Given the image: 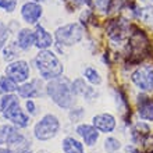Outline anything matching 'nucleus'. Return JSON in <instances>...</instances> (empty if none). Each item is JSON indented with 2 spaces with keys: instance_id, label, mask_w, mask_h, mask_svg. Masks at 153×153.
<instances>
[{
  "instance_id": "obj_3",
  "label": "nucleus",
  "mask_w": 153,
  "mask_h": 153,
  "mask_svg": "<svg viewBox=\"0 0 153 153\" xmlns=\"http://www.w3.org/2000/svg\"><path fill=\"white\" fill-rule=\"evenodd\" d=\"M60 129V121L54 114H46L38 121L33 128V135L39 141H49L57 135Z\"/></svg>"
},
{
  "instance_id": "obj_18",
  "label": "nucleus",
  "mask_w": 153,
  "mask_h": 153,
  "mask_svg": "<svg viewBox=\"0 0 153 153\" xmlns=\"http://www.w3.org/2000/svg\"><path fill=\"white\" fill-rule=\"evenodd\" d=\"M18 86H17V82L13 81L10 76H1L0 78V91L4 93H13L14 91H17Z\"/></svg>"
},
{
  "instance_id": "obj_32",
  "label": "nucleus",
  "mask_w": 153,
  "mask_h": 153,
  "mask_svg": "<svg viewBox=\"0 0 153 153\" xmlns=\"http://www.w3.org/2000/svg\"><path fill=\"white\" fill-rule=\"evenodd\" d=\"M0 102H1V97H0Z\"/></svg>"
},
{
  "instance_id": "obj_27",
  "label": "nucleus",
  "mask_w": 153,
  "mask_h": 153,
  "mask_svg": "<svg viewBox=\"0 0 153 153\" xmlns=\"http://www.w3.org/2000/svg\"><path fill=\"white\" fill-rule=\"evenodd\" d=\"M17 57V52L14 50V45L13 46H7L4 49V60H13Z\"/></svg>"
},
{
  "instance_id": "obj_29",
  "label": "nucleus",
  "mask_w": 153,
  "mask_h": 153,
  "mask_svg": "<svg viewBox=\"0 0 153 153\" xmlns=\"http://www.w3.org/2000/svg\"><path fill=\"white\" fill-rule=\"evenodd\" d=\"M27 109L31 114H35V103L32 100H27Z\"/></svg>"
},
{
  "instance_id": "obj_15",
  "label": "nucleus",
  "mask_w": 153,
  "mask_h": 153,
  "mask_svg": "<svg viewBox=\"0 0 153 153\" xmlns=\"http://www.w3.org/2000/svg\"><path fill=\"white\" fill-rule=\"evenodd\" d=\"M138 114L142 120L153 121V102L148 97H142L138 105Z\"/></svg>"
},
{
  "instance_id": "obj_22",
  "label": "nucleus",
  "mask_w": 153,
  "mask_h": 153,
  "mask_svg": "<svg viewBox=\"0 0 153 153\" xmlns=\"http://www.w3.org/2000/svg\"><path fill=\"white\" fill-rule=\"evenodd\" d=\"M86 89H88V86H86V84H85V81L82 78H76L73 82V91L75 95H84L86 92Z\"/></svg>"
},
{
  "instance_id": "obj_23",
  "label": "nucleus",
  "mask_w": 153,
  "mask_h": 153,
  "mask_svg": "<svg viewBox=\"0 0 153 153\" xmlns=\"http://www.w3.org/2000/svg\"><path fill=\"white\" fill-rule=\"evenodd\" d=\"M17 0H0V8H3L4 11L11 13L16 10Z\"/></svg>"
},
{
  "instance_id": "obj_8",
  "label": "nucleus",
  "mask_w": 153,
  "mask_h": 153,
  "mask_svg": "<svg viewBox=\"0 0 153 153\" xmlns=\"http://www.w3.org/2000/svg\"><path fill=\"white\" fill-rule=\"evenodd\" d=\"M93 127L100 131V132H105V134H109V132H113L114 128H116V118H114L113 114L110 113H100V114H96L93 117Z\"/></svg>"
},
{
  "instance_id": "obj_11",
  "label": "nucleus",
  "mask_w": 153,
  "mask_h": 153,
  "mask_svg": "<svg viewBox=\"0 0 153 153\" xmlns=\"http://www.w3.org/2000/svg\"><path fill=\"white\" fill-rule=\"evenodd\" d=\"M22 135L18 134L17 128L11 127V125H1L0 127V145L3 143H8V145H16L22 139Z\"/></svg>"
},
{
  "instance_id": "obj_20",
  "label": "nucleus",
  "mask_w": 153,
  "mask_h": 153,
  "mask_svg": "<svg viewBox=\"0 0 153 153\" xmlns=\"http://www.w3.org/2000/svg\"><path fill=\"white\" fill-rule=\"evenodd\" d=\"M14 103H18V97L11 95V93H6L3 97H1V102H0V110L4 111L7 110L10 106H13Z\"/></svg>"
},
{
  "instance_id": "obj_25",
  "label": "nucleus",
  "mask_w": 153,
  "mask_h": 153,
  "mask_svg": "<svg viewBox=\"0 0 153 153\" xmlns=\"http://www.w3.org/2000/svg\"><path fill=\"white\" fill-rule=\"evenodd\" d=\"M7 32L8 31H7V28H6V25H4L3 22H0V49L6 45V40H7V38H8Z\"/></svg>"
},
{
  "instance_id": "obj_2",
  "label": "nucleus",
  "mask_w": 153,
  "mask_h": 153,
  "mask_svg": "<svg viewBox=\"0 0 153 153\" xmlns=\"http://www.w3.org/2000/svg\"><path fill=\"white\" fill-rule=\"evenodd\" d=\"M35 64L43 79H54L63 74V64L50 50H40L35 57Z\"/></svg>"
},
{
  "instance_id": "obj_16",
  "label": "nucleus",
  "mask_w": 153,
  "mask_h": 153,
  "mask_svg": "<svg viewBox=\"0 0 153 153\" xmlns=\"http://www.w3.org/2000/svg\"><path fill=\"white\" fill-rule=\"evenodd\" d=\"M63 150H64V153H85L82 143L73 137L64 138V141H63Z\"/></svg>"
},
{
  "instance_id": "obj_14",
  "label": "nucleus",
  "mask_w": 153,
  "mask_h": 153,
  "mask_svg": "<svg viewBox=\"0 0 153 153\" xmlns=\"http://www.w3.org/2000/svg\"><path fill=\"white\" fill-rule=\"evenodd\" d=\"M38 84H39V81L38 79H33L31 82H24V84L18 86V95L21 97H33V96H38L39 95V88H38Z\"/></svg>"
},
{
  "instance_id": "obj_9",
  "label": "nucleus",
  "mask_w": 153,
  "mask_h": 153,
  "mask_svg": "<svg viewBox=\"0 0 153 153\" xmlns=\"http://www.w3.org/2000/svg\"><path fill=\"white\" fill-rule=\"evenodd\" d=\"M21 16H22L25 22L36 24L42 16V7L35 1H27L21 8Z\"/></svg>"
},
{
  "instance_id": "obj_10",
  "label": "nucleus",
  "mask_w": 153,
  "mask_h": 153,
  "mask_svg": "<svg viewBox=\"0 0 153 153\" xmlns=\"http://www.w3.org/2000/svg\"><path fill=\"white\" fill-rule=\"evenodd\" d=\"M76 134L84 139L85 145L93 146L99 139V131L93 125L89 124H81L76 127Z\"/></svg>"
},
{
  "instance_id": "obj_34",
  "label": "nucleus",
  "mask_w": 153,
  "mask_h": 153,
  "mask_svg": "<svg viewBox=\"0 0 153 153\" xmlns=\"http://www.w3.org/2000/svg\"><path fill=\"white\" fill-rule=\"evenodd\" d=\"M152 153H153V152H152Z\"/></svg>"
},
{
  "instance_id": "obj_28",
  "label": "nucleus",
  "mask_w": 153,
  "mask_h": 153,
  "mask_svg": "<svg viewBox=\"0 0 153 153\" xmlns=\"http://www.w3.org/2000/svg\"><path fill=\"white\" fill-rule=\"evenodd\" d=\"M84 116V109H73L70 111V118L73 121H79Z\"/></svg>"
},
{
  "instance_id": "obj_19",
  "label": "nucleus",
  "mask_w": 153,
  "mask_h": 153,
  "mask_svg": "<svg viewBox=\"0 0 153 153\" xmlns=\"http://www.w3.org/2000/svg\"><path fill=\"white\" fill-rule=\"evenodd\" d=\"M84 76H85V79H88L89 82L93 85H100L102 84L100 74L97 73L93 67H86V68L84 70Z\"/></svg>"
},
{
  "instance_id": "obj_13",
  "label": "nucleus",
  "mask_w": 153,
  "mask_h": 153,
  "mask_svg": "<svg viewBox=\"0 0 153 153\" xmlns=\"http://www.w3.org/2000/svg\"><path fill=\"white\" fill-rule=\"evenodd\" d=\"M17 45L20 46L22 50H28L35 45V32L31 29H21L18 35H17Z\"/></svg>"
},
{
  "instance_id": "obj_31",
  "label": "nucleus",
  "mask_w": 153,
  "mask_h": 153,
  "mask_svg": "<svg viewBox=\"0 0 153 153\" xmlns=\"http://www.w3.org/2000/svg\"><path fill=\"white\" fill-rule=\"evenodd\" d=\"M35 1H48V0H35Z\"/></svg>"
},
{
  "instance_id": "obj_17",
  "label": "nucleus",
  "mask_w": 153,
  "mask_h": 153,
  "mask_svg": "<svg viewBox=\"0 0 153 153\" xmlns=\"http://www.w3.org/2000/svg\"><path fill=\"white\" fill-rule=\"evenodd\" d=\"M150 132L149 125L145 123H137L135 127L132 128V139L134 142H141L143 141V138Z\"/></svg>"
},
{
  "instance_id": "obj_33",
  "label": "nucleus",
  "mask_w": 153,
  "mask_h": 153,
  "mask_svg": "<svg viewBox=\"0 0 153 153\" xmlns=\"http://www.w3.org/2000/svg\"><path fill=\"white\" fill-rule=\"evenodd\" d=\"M152 1H153V0H152Z\"/></svg>"
},
{
  "instance_id": "obj_12",
  "label": "nucleus",
  "mask_w": 153,
  "mask_h": 153,
  "mask_svg": "<svg viewBox=\"0 0 153 153\" xmlns=\"http://www.w3.org/2000/svg\"><path fill=\"white\" fill-rule=\"evenodd\" d=\"M53 45V38L52 35L40 25H36L35 28V46L40 50H48Z\"/></svg>"
},
{
  "instance_id": "obj_4",
  "label": "nucleus",
  "mask_w": 153,
  "mask_h": 153,
  "mask_svg": "<svg viewBox=\"0 0 153 153\" xmlns=\"http://www.w3.org/2000/svg\"><path fill=\"white\" fill-rule=\"evenodd\" d=\"M82 36H84V28L78 22L60 27V28H57L56 33H54L57 43L63 45V46H73V45L78 43L82 39Z\"/></svg>"
},
{
  "instance_id": "obj_21",
  "label": "nucleus",
  "mask_w": 153,
  "mask_h": 153,
  "mask_svg": "<svg viewBox=\"0 0 153 153\" xmlns=\"http://www.w3.org/2000/svg\"><path fill=\"white\" fill-rule=\"evenodd\" d=\"M120 148H121V143L118 139H116V138L110 137L105 141V150L107 153H116V152H118Z\"/></svg>"
},
{
  "instance_id": "obj_5",
  "label": "nucleus",
  "mask_w": 153,
  "mask_h": 153,
  "mask_svg": "<svg viewBox=\"0 0 153 153\" xmlns=\"http://www.w3.org/2000/svg\"><path fill=\"white\" fill-rule=\"evenodd\" d=\"M131 81L138 89L149 92L153 89V68L150 65L139 67L131 74Z\"/></svg>"
},
{
  "instance_id": "obj_24",
  "label": "nucleus",
  "mask_w": 153,
  "mask_h": 153,
  "mask_svg": "<svg viewBox=\"0 0 153 153\" xmlns=\"http://www.w3.org/2000/svg\"><path fill=\"white\" fill-rule=\"evenodd\" d=\"M93 6L100 10V11H107L110 8V0H92Z\"/></svg>"
},
{
  "instance_id": "obj_1",
  "label": "nucleus",
  "mask_w": 153,
  "mask_h": 153,
  "mask_svg": "<svg viewBox=\"0 0 153 153\" xmlns=\"http://www.w3.org/2000/svg\"><path fill=\"white\" fill-rule=\"evenodd\" d=\"M46 92L52 100L61 109H71L75 105V93L73 91V82L70 79L59 76L48 84Z\"/></svg>"
},
{
  "instance_id": "obj_7",
  "label": "nucleus",
  "mask_w": 153,
  "mask_h": 153,
  "mask_svg": "<svg viewBox=\"0 0 153 153\" xmlns=\"http://www.w3.org/2000/svg\"><path fill=\"white\" fill-rule=\"evenodd\" d=\"M3 117L6 120L11 121L14 125L20 127V128H25V127L29 125V117L21 110L20 103H14V105L10 106L7 110H4Z\"/></svg>"
},
{
  "instance_id": "obj_6",
  "label": "nucleus",
  "mask_w": 153,
  "mask_h": 153,
  "mask_svg": "<svg viewBox=\"0 0 153 153\" xmlns=\"http://www.w3.org/2000/svg\"><path fill=\"white\" fill-rule=\"evenodd\" d=\"M6 75L17 84H24L29 78V65L25 60H16L6 67Z\"/></svg>"
},
{
  "instance_id": "obj_30",
  "label": "nucleus",
  "mask_w": 153,
  "mask_h": 153,
  "mask_svg": "<svg viewBox=\"0 0 153 153\" xmlns=\"http://www.w3.org/2000/svg\"><path fill=\"white\" fill-rule=\"evenodd\" d=\"M0 153H13L10 149H3V148H0Z\"/></svg>"
},
{
  "instance_id": "obj_26",
  "label": "nucleus",
  "mask_w": 153,
  "mask_h": 153,
  "mask_svg": "<svg viewBox=\"0 0 153 153\" xmlns=\"http://www.w3.org/2000/svg\"><path fill=\"white\" fill-rule=\"evenodd\" d=\"M85 3H89V0H65V4H67V7L71 8L70 11H73L74 8L79 7V6H82V4Z\"/></svg>"
}]
</instances>
